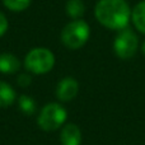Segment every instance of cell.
<instances>
[{
    "label": "cell",
    "mask_w": 145,
    "mask_h": 145,
    "mask_svg": "<svg viewBox=\"0 0 145 145\" xmlns=\"http://www.w3.org/2000/svg\"><path fill=\"white\" fill-rule=\"evenodd\" d=\"M94 14L102 25L121 31L127 27L131 10L125 0H99L95 5Z\"/></svg>",
    "instance_id": "6da1fadb"
},
{
    "label": "cell",
    "mask_w": 145,
    "mask_h": 145,
    "mask_svg": "<svg viewBox=\"0 0 145 145\" xmlns=\"http://www.w3.org/2000/svg\"><path fill=\"white\" fill-rule=\"evenodd\" d=\"M89 35L90 29L87 22L82 19H75L64 27L61 32V41L66 47L76 50L87 43Z\"/></svg>",
    "instance_id": "7a4b0ae2"
},
{
    "label": "cell",
    "mask_w": 145,
    "mask_h": 145,
    "mask_svg": "<svg viewBox=\"0 0 145 145\" xmlns=\"http://www.w3.org/2000/svg\"><path fill=\"white\" fill-rule=\"evenodd\" d=\"M55 56L47 48H33L25 56L24 65L28 71L33 74H46L54 68Z\"/></svg>",
    "instance_id": "3957f363"
},
{
    "label": "cell",
    "mask_w": 145,
    "mask_h": 145,
    "mask_svg": "<svg viewBox=\"0 0 145 145\" xmlns=\"http://www.w3.org/2000/svg\"><path fill=\"white\" fill-rule=\"evenodd\" d=\"M66 110L59 103H48L42 108L38 117V125L45 131L57 130L66 121Z\"/></svg>",
    "instance_id": "277c9868"
},
{
    "label": "cell",
    "mask_w": 145,
    "mask_h": 145,
    "mask_svg": "<svg viewBox=\"0 0 145 145\" xmlns=\"http://www.w3.org/2000/svg\"><path fill=\"white\" fill-rule=\"evenodd\" d=\"M138 50V36L131 28L126 27L117 33L113 41V51L121 59H130Z\"/></svg>",
    "instance_id": "5b68a950"
},
{
    "label": "cell",
    "mask_w": 145,
    "mask_h": 145,
    "mask_svg": "<svg viewBox=\"0 0 145 145\" xmlns=\"http://www.w3.org/2000/svg\"><path fill=\"white\" fill-rule=\"evenodd\" d=\"M79 90V84L74 78H64L61 82H59L56 88V95L60 101L68 102L75 98Z\"/></svg>",
    "instance_id": "8992f818"
},
{
    "label": "cell",
    "mask_w": 145,
    "mask_h": 145,
    "mask_svg": "<svg viewBox=\"0 0 145 145\" xmlns=\"http://www.w3.org/2000/svg\"><path fill=\"white\" fill-rule=\"evenodd\" d=\"M63 145H80L82 143V133L75 123H68L63 127L60 135Z\"/></svg>",
    "instance_id": "52a82bcc"
},
{
    "label": "cell",
    "mask_w": 145,
    "mask_h": 145,
    "mask_svg": "<svg viewBox=\"0 0 145 145\" xmlns=\"http://www.w3.org/2000/svg\"><path fill=\"white\" fill-rule=\"evenodd\" d=\"M20 63L14 55L4 52L0 55V71L3 74H14L19 70Z\"/></svg>",
    "instance_id": "ba28073f"
},
{
    "label": "cell",
    "mask_w": 145,
    "mask_h": 145,
    "mask_svg": "<svg viewBox=\"0 0 145 145\" xmlns=\"http://www.w3.org/2000/svg\"><path fill=\"white\" fill-rule=\"evenodd\" d=\"M131 19L139 32L145 35V0L140 1L131 12Z\"/></svg>",
    "instance_id": "9c48e42d"
},
{
    "label": "cell",
    "mask_w": 145,
    "mask_h": 145,
    "mask_svg": "<svg viewBox=\"0 0 145 145\" xmlns=\"http://www.w3.org/2000/svg\"><path fill=\"white\" fill-rule=\"evenodd\" d=\"M15 101V92L9 84L0 82V107H9Z\"/></svg>",
    "instance_id": "30bf717a"
},
{
    "label": "cell",
    "mask_w": 145,
    "mask_h": 145,
    "mask_svg": "<svg viewBox=\"0 0 145 145\" xmlns=\"http://www.w3.org/2000/svg\"><path fill=\"white\" fill-rule=\"evenodd\" d=\"M85 12V5L82 0H68L66 3V13L69 17L78 19Z\"/></svg>",
    "instance_id": "8fae6325"
},
{
    "label": "cell",
    "mask_w": 145,
    "mask_h": 145,
    "mask_svg": "<svg viewBox=\"0 0 145 145\" xmlns=\"http://www.w3.org/2000/svg\"><path fill=\"white\" fill-rule=\"evenodd\" d=\"M19 108L25 115H33L36 112V103L28 95H20L19 97Z\"/></svg>",
    "instance_id": "7c38bea8"
},
{
    "label": "cell",
    "mask_w": 145,
    "mask_h": 145,
    "mask_svg": "<svg viewBox=\"0 0 145 145\" xmlns=\"http://www.w3.org/2000/svg\"><path fill=\"white\" fill-rule=\"evenodd\" d=\"M4 5L13 12H22L27 9L31 4V0H3Z\"/></svg>",
    "instance_id": "4fadbf2b"
},
{
    "label": "cell",
    "mask_w": 145,
    "mask_h": 145,
    "mask_svg": "<svg viewBox=\"0 0 145 145\" xmlns=\"http://www.w3.org/2000/svg\"><path fill=\"white\" fill-rule=\"evenodd\" d=\"M31 76L28 74H25V72H23V74H20L19 76H18V84L20 85V87H27V85L31 84Z\"/></svg>",
    "instance_id": "5bb4252c"
},
{
    "label": "cell",
    "mask_w": 145,
    "mask_h": 145,
    "mask_svg": "<svg viewBox=\"0 0 145 145\" xmlns=\"http://www.w3.org/2000/svg\"><path fill=\"white\" fill-rule=\"evenodd\" d=\"M7 29H8V20L5 18V15L0 13V37L7 32Z\"/></svg>",
    "instance_id": "9a60e30c"
},
{
    "label": "cell",
    "mask_w": 145,
    "mask_h": 145,
    "mask_svg": "<svg viewBox=\"0 0 145 145\" xmlns=\"http://www.w3.org/2000/svg\"><path fill=\"white\" fill-rule=\"evenodd\" d=\"M141 50H143V54H144V56H145V41H144L143 46H141Z\"/></svg>",
    "instance_id": "2e32d148"
}]
</instances>
